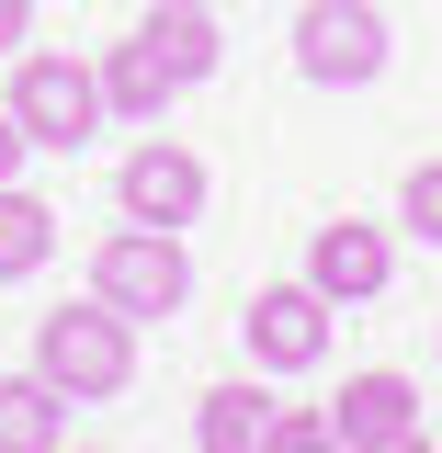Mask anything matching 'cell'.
I'll return each mask as SVG.
<instances>
[{
	"label": "cell",
	"mask_w": 442,
	"mask_h": 453,
	"mask_svg": "<svg viewBox=\"0 0 442 453\" xmlns=\"http://www.w3.org/2000/svg\"><path fill=\"white\" fill-rule=\"evenodd\" d=\"M170 12H216V0H170Z\"/></svg>",
	"instance_id": "19"
},
{
	"label": "cell",
	"mask_w": 442,
	"mask_h": 453,
	"mask_svg": "<svg viewBox=\"0 0 442 453\" xmlns=\"http://www.w3.org/2000/svg\"><path fill=\"white\" fill-rule=\"evenodd\" d=\"M35 374H46L68 408H91V396H125L136 386V318L125 306H57V318H35Z\"/></svg>",
	"instance_id": "1"
},
{
	"label": "cell",
	"mask_w": 442,
	"mask_h": 453,
	"mask_svg": "<svg viewBox=\"0 0 442 453\" xmlns=\"http://www.w3.org/2000/svg\"><path fill=\"white\" fill-rule=\"evenodd\" d=\"M261 453H352V442H340L330 408H273V442H261Z\"/></svg>",
	"instance_id": "14"
},
{
	"label": "cell",
	"mask_w": 442,
	"mask_h": 453,
	"mask_svg": "<svg viewBox=\"0 0 442 453\" xmlns=\"http://www.w3.org/2000/svg\"><path fill=\"white\" fill-rule=\"evenodd\" d=\"M136 46L170 68V91H205L227 68V46H216V12H170V0H148V23H136Z\"/></svg>",
	"instance_id": "9"
},
{
	"label": "cell",
	"mask_w": 442,
	"mask_h": 453,
	"mask_svg": "<svg viewBox=\"0 0 442 453\" xmlns=\"http://www.w3.org/2000/svg\"><path fill=\"white\" fill-rule=\"evenodd\" d=\"M295 68H306L318 91L386 80V12H375V0H306V12H295Z\"/></svg>",
	"instance_id": "4"
},
{
	"label": "cell",
	"mask_w": 442,
	"mask_h": 453,
	"mask_svg": "<svg viewBox=\"0 0 442 453\" xmlns=\"http://www.w3.org/2000/svg\"><path fill=\"white\" fill-rule=\"evenodd\" d=\"M91 295L125 306V318H182V295H193V261H182V226H113L103 250H91Z\"/></svg>",
	"instance_id": "3"
},
{
	"label": "cell",
	"mask_w": 442,
	"mask_h": 453,
	"mask_svg": "<svg viewBox=\"0 0 442 453\" xmlns=\"http://www.w3.org/2000/svg\"><path fill=\"white\" fill-rule=\"evenodd\" d=\"M46 261H57V204H35L23 181H0V283L46 273Z\"/></svg>",
	"instance_id": "12"
},
{
	"label": "cell",
	"mask_w": 442,
	"mask_h": 453,
	"mask_svg": "<svg viewBox=\"0 0 442 453\" xmlns=\"http://www.w3.org/2000/svg\"><path fill=\"white\" fill-rule=\"evenodd\" d=\"M273 442V396L261 386H205L193 396V453H261Z\"/></svg>",
	"instance_id": "10"
},
{
	"label": "cell",
	"mask_w": 442,
	"mask_h": 453,
	"mask_svg": "<svg viewBox=\"0 0 442 453\" xmlns=\"http://www.w3.org/2000/svg\"><path fill=\"white\" fill-rule=\"evenodd\" d=\"M238 340H250L261 374H306V363H330V295L318 283H261L250 318H238Z\"/></svg>",
	"instance_id": "5"
},
{
	"label": "cell",
	"mask_w": 442,
	"mask_h": 453,
	"mask_svg": "<svg viewBox=\"0 0 442 453\" xmlns=\"http://www.w3.org/2000/svg\"><path fill=\"white\" fill-rule=\"evenodd\" d=\"M103 68H80V57H57V46H23L12 57V125H23V136H35V148H68V159H80V148H91V136H103Z\"/></svg>",
	"instance_id": "2"
},
{
	"label": "cell",
	"mask_w": 442,
	"mask_h": 453,
	"mask_svg": "<svg viewBox=\"0 0 442 453\" xmlns=\"http://www.w3.org/2000/svg\"><path fill=\"white\" fill-rule=\"evenodd\" d=\"M103 103H113V113H136V125H148V113H170V68L136 46V35L103 57Z\"/></svg>",
	"instance_id": "13"
},
{
	"label": "cell",
	"mask_w": 442,
	"mask_h": 453,
	"mask_svg": "<svg viewBox=\"0 0 442 453\" xmlns=\"http://www.w3.org/2000/svg\"><path fill=\"white\" fill-rule=\"evenodd\" d=\"M23 148H35V136H23V125H12V103H0V181H12V170H23Z\"/></svg>",
	"instance_id": "17"
},
{
	"label": "cell",
	"mask_w": 442,
	"mask_h": 453,
	"mask_svg": "<svg viewBox=\"0 0 442 453\" xmlns=\"http://www.w3.org/2000/svg\"><path fill=\"white\" fill-rule=\"evenodd\" d=\"M397 226H420V238L442 250V159H420L408 181H397Z\"/></svg>",
	"instance_id": "15"
},
{
	"label": "cell",
	"mask_w": 442,
	"mask_h": 453,
	"mask_svg": "<svg viewBox=\"0 0 442 453\" xmlns=\"http://www.w3.org/2000/svg\"><path fill=\"white\" fill-rule=\"evenodd\" d=\"M113 204H125L136 226H193V216H205V159L170 148V136H148L136 159L113 170Z\"/></svg>",
	"instance_id": "7"
},
{
	"label": "cell",
	"mask_w": 442,
	"mask_h": 453,
	"mask_svg": "<svg viewBox=\"0 0 442 453\" xmlns=\"http://www.w3.org/2000/svg\"><path fill=\"white\" fill-rule=\"evenodd\" d=\"M375 453H431V442H420V431H397V442H375Z\"/></svg>",
	"instance_id": "18"
},
{
	"label": "cell",
	"mask_w": 442,
	"mask_h": 453,
	"mask_svg": "<svg viewBox=\"0 0 442 453\" xmlns=\"http://www.w3.org/2000/svg\"><path fill=\"white\" fill-rule=\"evenodd\" d=\"M35 46V0H0V57H23Z\"/></svg>",
	"instance_id": "16"
},
{
	"label": "cell",
	"mask_w": 442,
	"mask_h": 453,
	"mask_svg": "<svg viewBox=\"0 0 442 453\" xmlns=\"http://www.w3.org/2000/svg\"><path fill=\"white\" fill-rule=\"evenodd\" d=\"M68 442V396L46 374H0V453H57Z\"/></svg>",
	"instance_id": "11"
},
{
	"label": "cell",
	"mask_w": 442,
	"mask_h": 453,
	"mask_svg": "<svg viewBox=\"0 0 442 453\" xmlns=\"http://www.w3.org/2000/svg\"><path fill=\"white\" fill-rule=\"evenodd\" d=\"M57 453H68V442H57ZM91 453H103V442H91Z\"/></svg>",
	"instance_id": "20"
},
{
	"label": "cell",
	"mask_w": 442,
	"mask_h": 453,
	"mask_svg": "<svg viewBox=\"0 0 442 453\" xmlns=\"http://www.w3.org/2000/svg\"><path fill=\"white\" fill-rule=\"evenodd\" d=\"M306 283H318L330 306H375V295L397 283V238L363 226V216H330L318 238H306Z\"/></svg>",
	"instance_id": "6"
},
{
	"label": "cell",
	"mask_w": 442,
	"mask_h": 453,
	"mask_svg": "<svg viewBox=\"0 0 442 453\" xmlns=\"http://www.w3.org/2000/svg\"><path fill=\"white\" fill-rule=\"evenodd\" d=\"M330 419H340L352 453H375V442H397V431H420V386H408L397 363H375V374H352V386L330 396Z\"/></svg>",
	"instance_id": "8"
}]
</instances>
